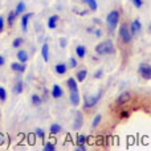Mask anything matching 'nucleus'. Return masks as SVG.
Listing matches in <instances>:
<instances>
[{
	"mask_svg": "<svg viewBox=\"0 0 151 151\" xmlns=\"http://www.w3.org/2000/svg\"><path fill=\"white\" fill-rule=\"evenodd\" d=\"M83 3H86V4L89 5V8H90L91 11H97V8H98L97 0H83Z\"/></svg>",
	"mask_w": 151,
	"mask_h": 151,
	"instance_id": "23",
	"label": "nucleus"
},
{
	"mask_svg": "<svg viewBox=\"0 0 151 151\" xmlns=\"http://www.w3.org/2000/svg\"><path fill=\"white\" fill-rule=\"evenodd\" d=\"M131 1H133L135 8H141L142 5H143V0H131Z\"/></svg>",
	"mask_w": 151,
	"mask_h": 151,
	"instance_id": "32",
	"label": "nucleus"
},
{
	"mask_svg": "<svg viewBox=\"0 0 151 151\" xmlns=\"http://www.w3.org/2000/svg\"><path fill=\"white\" fill-rule=\"evenodd\" d=\"M21 91H23V82L19 81V82H16L15 88H13V93L15 94H21Z\"/></svg>",
	"mask_w": 151,
	"mask_h": 151,
	"instance_id": "24",
	"label": "nucleus"
},
{
	"mask_svg": "<svg viewBox=\"0 0 151 151\" xmlns=\"http://www.w3.org/2000/svg\"><path fill=\"white\" fill-rule=\"evenodd\" d=\"M118 21H119V12H118L117 9L109 12V15H107V17H106V24L110 31H115V28H117V25H118Z\"/></svg>",
	"mask_w": 151,
	"mask_h": 151,
	"instance_id": "2",
	"label": "nucleus"
},
{
	"mask_svg": "<svg viewBox=\"0 0 151 151\" xmlns=\"http://www.w3.org/2000/svg\"><path fill=\"white\" fill-rule=\"evenodd\" d=\"M130 33L131 35H137L139 31H142V23H141V20H134L133 23H131V25H130Z\"/></svg>",
	"mask_w": 151,
	"mask_h": 151,
	"instance_id": "7",
	"label": "nucleus"
},
{
	"mask_svg": "<svg viewBox=\"0 0 151 151\" xmlns=\"http://www.w3.org/2000/svg\"><path fill=\"white\" fill-rule=\"evenodd\" d=\"M66 85H68V88H69V90H78V85H77V81L74 80L73 77H70V78H68V81H66Z\"/></svg>",
	"mask_w": 151,
	"mask_h": 151,
	"instance_id": "16",
	"label": "nucleus"
},
{
	"mask_svg": "<svg viewBox=\"0 0 151 151\" xmlns=\"http://www.w3.org/2000/svg\"><path fill=\"white\" fill-rule=\"evenodd\" d=\"M96 35H97V36H101V32H99V29H97V32H96Z\"/></svg>",
	"mask_w": 151,
	"mask_h": 151,
	"instance_id": "40",
	"label": "nucleus"
},
{
	"mask_svg": "<svg viewBox=\"0 0 151 151\" xmlns=\"http://www.w3.org/2000/svg\"><path fill=\"white\" fill-rule=\"evenodd\" d=\"M119 37L123 42H130L131 39H133V35L130 33V29L126 24H122L119 27Z\"/></svg>",
	"mask_w": 151,
	"mask_h": 151,
	"instance_id": "3",
	"label": "nucleus"
},
{
	"mask_svg": "<svg viewBox=\"0 0 151 151\" xmlns=\"http://www.w3.org/2000/svg\"><path fill=\"white\" fill-rule=\"evenodd\" d=\"M76 150L77 151H86V147H85V145H78V147Z\"/></svg>",
	"mask_w": 151,
	"mask_h": 151,
	"instance_id": "35",
	"label": "nucleus"
},
{
	"mask_svg": "<svg viewBox=\"0 0 151 151\" xmlns=\"http://www.w3.org/2000/svg\"><path fill=\"white\" fill-rule=\"evenodd\" d=\"M41 56H42V58H44L45 63L49 61V45L48 44H44L41 47Z\"/></svg>",
	"mask_w": 151,
	"mask_h": 151,
	"instance_id": "14",
	"label": "nucleus"
},
{
	"mask_svg": "<svg viewBox=\"0 0 151 151\" xmlns=\"http://www.w3.org/2000/svg\"><path fill=\"white\" fill-rule=\"evenodd\" d=\"M121 117H122V118H126V117H129V113H127V111H123L122 114H121Z\"/></svg>",
	"mask_w": 151,
	"mask_h": 151,
	"instance_id": "39",
	"label": "nucleus"
},
{
	"mask_svg": "<svg viewBox=\"0 0 151 151\" xmlns=\"http://www.w3.org/2000/svg\"><path fill=\"white\" fill-rule=\"evenodd\" d=\"M4 31V17L3 16H0V33Z\"/></svg>",
	"mask_w": 151,
	"mask_h": 151,
	"instance_id": "34",
	"label": "nucleus"
},
{
	"mask_svg": "<svg viewBox=\"0 0 151 151\" xmlns=\"http://www.w3.org/2000/svg\"><path fill=\"white\" fill-rule=\"evenodd\" d=\"M11 69L15 72H24L25 70V65L21 63H12L11 64Z\"/></svg>",
	"mask_w": 151,
	"mask_h": 151,
	"instance_id": "17",
	"label": "nucleus"
},
{
	"mask_svg": "<svg viewBox=\"0 0 151 151\" xmlns=\"http://www.w3.org/2000/svg\"><path fill=\"white\" fill-rule=\"evenodd\" d=\"M76 53H77V56L80 58H83L86 55V48L83 47V45H78V47L76 48Z\"/></svg>",
	"mask_w": 151,
	"mask_h": 151,
	"instance_id": "18",
	"label": "nucleus"
},
{
	"mask_svg": "<svg viewBox=\"0 0 151 151\" xmlns=\"http://www.w3.org/2000/svg\"><path fill=\"white\" fill-rule=\"evenodd\" d=\"M129 99H130V93L125 91V93L119 94V97H118V99H117V105H118V106H121V105L126 104V102H127Z\"/></svg>",
	"mask_w": 151,
	"mask_h": 151,
	"instance_id": "12",
	"label": "nucleus"
},
{
	"mask_svg": "<svg viewBox=\"0 0 151 151\" xmlns=\"http://www.w3.org/2000/svg\"><path fill=\"white\" fill-rule=\"evenodd\" d=\"M49 131H50V134H58L61 131V126L58 123H52L49 127Z\"/></svg>",
	"mask_w": 151,
	"mask_h": 151,
	"instance_id": "22",
	"label": "nucleus"
},
{
	"mask_svg": "<svg viewBox=\"0 0 151 151\" xmlns=\"http://www.w3.org/2000/svg\"><path fill=\"white\" fill-rule=\"evenodd\" d=\"M83 125V118H82V114L80 111L76 114V118H74V122H73V129L74 130H80Z\"/></svg>",
	"mask_w": 151,
	"mask_h": 151,
	"instance_id": "8",
	"label": "nucleus"
},
{
	"mask_svg": "<svg viewBox=\"0 0 151 151\" xmlns=\"http://www.w3.org/2000/svg\"><path fill=\"white\" fill-rule=\"evenodd\" d=\"M69 66H70V68H76V66H77V61H76L74 58H69Z\"/></svg>",
	"mask_w": 151,
	"mask_h": 151,
	"instance_id": "33",
	"label": "nucleus"
},
{
	"mask_svg": "<svg viewBox=\"0 0 151 151\" xmlns=\"http://www.w3.org/2000/svg\"><path fill=\"white\" fill-rule=\"evenodd\" d=\"M7 99V90L0 86V101H5Z\"/></svg>",
	"mask_w": 151,
	"mask_h": 151,
	"instance_id": "28",
	"label": "nucleus"
},
{
	"mask_svg": "<svg viewBox=\"0 0 151 151\" xmlns=\"http://www.w3.org/2000/svg\"><path fill=\"white\" fill-rule=\"evenodd\" d=\"M55 70H56V73L57 74H65L66 72H68V66H66V64L60 63V64H57V65L55 66Z\"/></svg>",
	"mask_w": 151,
	"mask_h": 151,
	"instance_id": "13",
	"label": "nucleus"
},
{
	"mask_svg": "<svg viewBox=\"0 0 151 151\" xmlns=\"http://www.w3.org/2000/svg\"><path fill=\"white\" fill-rule=\"evenodd\" d=\"M86 76H88V70H86V69H81V70L77 73V81L78 82H83Z\"/></svg>",
	"mask_w": 151,
	"mask_h": 151,
	"instance_id": "20",
	"label": "nucleus"
},
{
	"mask_svg": "<svg viewBox=\"0 0 151 151\" xmlns=\"http://www.w3.org/2000/svg\"><path fill=\"white\" fill-rule=\"evenodd\" d=\"M36 135H37V138L44 139V137H45L44 130H42V129H40V127H37V129H36Z\"/></svg>",
	"mask_w": 151,
	"mask_h": 151,
	"instance_id": "30",
	"label": "nucleus"
},
{
	"mask_svg": "<svg viewBox=\"0 0 151 151\" xmlns=\"http://www.w3.org/2000/svg\"><path fill=\"white\" fill-rule=\"evenodd\" d=\"M139 73H141V76L145 78V80L149 81L151 78V66H150V64L142 63L141 65H139Z\"/></svg>",
	"mask_w": 151,
	"mask_h": 151,
	"instance_id": "5",
	"label": "nucleus"
},
{
	"mask_svg": "<svg viewBox=\"0 0 151 151\" xmlns=\"http://www.w3.org/2000/svg\"><path fill=\"white\" fill-rule=\"evenodd\" d=\"M63 94H64L63 88H61L58 83H55V85H53V88H52V97H53V98H61V97H63Z\"/></svg>",
	"mask_w": 151,
	"mask_h": 151,
	"instance_id": "10",
	"label": "nucleus"
},
{
	"mask_svg": "<svg viewBox=\"0 0 151 151\" xmlns=\"http://www.w3.org/2000/svg\"><path fill=\"white\" fill-rule=\"evenodd\" d=\"M21 44H23V39H21V37H17V39H15V40H13V42H12V47H13V48H19Z\"/></svg>",
	"mask_w": 151,
	"mask_h": 151,
	"instance_id": "29",
	"label": "nucleus"
},
{
	"mask_svg": "<svg viewBox=\"0 0 151 151\" xmlns=\"http://www.w3.org/2000/svg\"><path fill=\"white\" fill-rule=\"evenodd\" d=\"M60 20V16L58 15H52L48 19V28L49 29H55L57 28V21Z\"/></svg>",
	"mask_w": 151,
	"mask_h": 151,
	"instance_id": "11",
	"label": "nucleus"
},
{
	"mask_svg": "<svg viewBox=\"0 0 151 151\" xmlns=\"http://www.w3.org/2000/svg\"><path fill=\"white\" fill-rule=\"evenodd\" d=\"M55 150H56V147H55V145H53L52 142H48V143H45L44 151H55Z\"/></svg>",
	"mask_w": 151,
	"mask_h": 151,
	"instance_id": "27",
	"label": "nucleus"
},
{
	"mask_svg": "<svg viewBox=\"0 0 151 151\" xmlns=\"http://www.w3.org/2000/svg\"><path fill=\"white\" fill-rule=\"evenodd\" d=\"M24 11H25V3H24V1H20L17 5H16V11H15L16 16H19L20 13H23Z\"/></svg>",
	"mask_w": 151,
	"mask_h": 151,
	"instance_id": "21",
	"label": "nucleus"
},
{
	"mask_svg": "<svg viewBox=\"0 0 151 151\" xmlns=\"http://www.w3.org/2000/svg\"><path fill=\"white\" fill-rule=\"evenodd\" d=\"M31 102H32V105H35V106H39V105H41V97H40L39 94H32Z\"/></svg>",
	"mask_w": 151,
	"mask_h": 151,
	"instance_id": "19",
	"label": "nucleus"
},
{
	"mask_svg": "<svg viewBox=\"0 0 151 151\" xmlns=\"http://www.w3.org/2000/svg\"><path fill=\"white\" fill-rule=\"evenodd\" d=\"M69 101H70V104L73 105V106H78L80 105V93H78V90H72L70 94H69Z\"/></svg>",
	"mask_w": 151,
	"mask_h": 151,
	"instance_id": "6",
	"label": "nucleus"
},
{
	"mask_svg": "<svg viewBox=\"0 0 151 151\" xmlns=\"http://www.w3.org/2000/svg\"><path fill=\"white\" fill-rule=\"evenodd\" d=\"M99 98H101V91H99V93H97L96 96H85V97H83V101H85V107H86V109L93 107L94 105H97V102L99 101Z\"/></svg>",
	"mask_w": 151,
	"mask_h": 151,
	"instance_id": "4",
	"label": "nucleus"
},
{
	"mask_svg": "<svg viewBox=\"0 0 151 151\" xmlns=\"http://www.w3.org/2000/svg\"><path fill=\"white\" fill-rule=\"evenodd\" d=\"M86 142V137L85 135H78L77 137V143L78 145H85Z\"/></svg>",
	"mask_w": 151,
	"mask_h": 151,
	"instance_id": "31",
	"label": "nucleus"
},
{
	"mask_svg": "<svg viewBox=\"0 0 151 151\" xmlns=\"http://www.w3.org/2000/svg\"><path fill=\"white\" fill-rule=\"evenodd\" d=\"M15 19H16V13L15 12H9V15H8V24L9 25H12L13 23H15Z\"/></svg>",
	"mask_w": 151,
	"mask_h": 151,
	"instance_id": "26",
	"label": "nucleus"
},
{
	"mask_svg": "<svg viewBox=\"0 0 151 151\" xmlns=\"http://www.w3.org/2000/svg\"><path fill=\"white\" fill-rule=\"evenodd\" d=\"M101 119H102V115L101 114H97L96 117H94L93 122H91V127H97V126L99 125V122H101Z\"/></svg>",
	"mask_w": 151,
	"mask_h": 151,
	"instance_id": "25",
	"label": "nucleus"
},
{
	"mask_svg": "<svg viewBox=\"0 0 151 151\" xmlns=\"http://www.w3.org/2000/svg\"><path fill=\"white\" fill-rule=\"evenodd\" d=\"M96 52L99 56H105V55H111L114 53V45H113L111 40H106V41L99 42L96 47Z\"/></svg>",
	"mask_w": 151,
	"mask_h": 151,
	"instance_id": "1",
	"label": "nucleus"
},
{
	"mask_svg": "<svg viewBox=\"0 0 151 151\" xmlns=\"http://www.w3.org/2000/svg\"><path fill=\"white\" fill-rule=\"evenodd\" d=\"M60 45H61V47H65V45H66V40L65 39H61L60 40Z\"/></svg>",
	"mask_w": 151,
	"mask_h": 151,
	"instance_id": "37",
	"label": "nucleus"
},
{
	"mask_svg": "<svg viewBox=\"0 0 151 151\" xmlns=\"http://www.w3.org/2000/svg\"><path fill=\"white\" fill-rule=\"evenodd\" d=\"M32 15L33 13H24L23 17H21V29H23V32H27V29H28V23H29V19L32 17Z\"/></svg>",
	"mask_w": 151,
	"mask_h": 151,
	"instance_id": "9",
	"label": "nucleus"
},
{
	"mask_svg": "<svg viewBox=\"0 0 151 151\" xmlns=\"http://www.w3.org/2000/svg\"><path fill=\"white\" fill-rule=\"evenodd\" d=\"M102 73H104V72L99 69V70H97V73L94 74V77H96V78H101V77H102Z\"/></svg>",
	"mask_w": 151,
	"mask_h": 151,
	"instance_id": "36",
	"label": "nucleus"
},
{
	"mask_svg": "<svg viewBox=\"0 0 151 151\" xmlns=\"http://www.w3.org/2000/svg\"><path fill=\"white\" fill-rule=\"evenodd\" d=\"M16 56H17L19 63H21V64H25L27 61H28V53H27L25 50H19Z\"/></svg>",
	"mask_w": 151,
	"mask_h": 151,
	"instance_id": "15",
	"label": "nucleus"
},
{
	"mask_svg": "<svg viewBox=\"0 0 151 151\" xmlns=\"http://www.w3.org/2000/svg\"><path fill=\"white\" fill-rule=\"evenodd\" d=\"M4 63H5L4 57H3V56H1V55H0V66H1V65H4Z\"/></svg>",
	"mask_w": 151,
	"mask_h": 151,
	"instance_id": "38",
	"label": "nucleus"
}]
</instances>
